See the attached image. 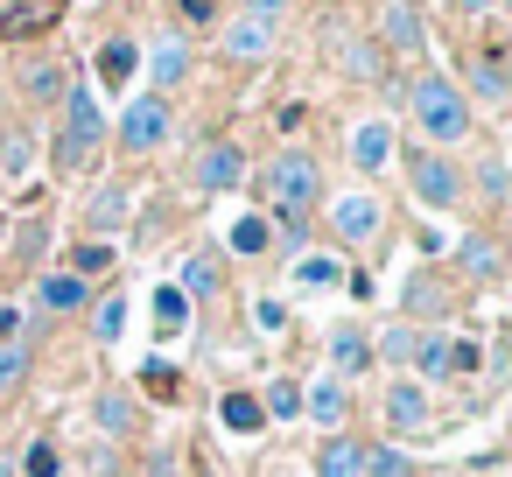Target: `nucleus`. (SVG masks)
<instances>
[{
    "instance_id": "1a4fd4ad",
    "label": "nucleus",
    "mask_w": 512,
    "mask_h": 477,
    "mask_svg": "<svg viewBox=\"0 0 512 477\" xmlns=\"http://www.w3.org/2000/svg\"><path fill=\"white\" fill-rule=\"evenodd\" d=\"M330 232H337L344 246H365V239L379 232V204H372V197H358V190H351V197H337V204H330Z\"/></svg>"
},
{
    "instance_id": "20e7f679",
    "label": "nucleus",
    "mask_w": 512,
    "mask_h": 477,
    "mask_svg": "<svg viewBox=\"0 0 512 477\" xmlns=\"http://www.w3.org/2000/svg\"><path fill=\"white\" fill-rule=\"evenodd\" d=\"M71 0H0V43H29V36H50L64 22Z\"/></svg>"
},
{
    "instance_id": "f257e3e1",
    "label": "nucleus",
    "mask_w": 512,
    "mask_h": 477,
    "mask_svg": "<svg viewBox=\"0 0 512 477\" xmlns=\"http://www.w3.org/2000/svg\"><path fill=\"white\" fill-rule=\"evenodd\" d=\"M260 190H267V204H274V218H281V239H288V253L302 246V218H309V204H316V162L302 155V148H281L267 169H260Z\"/></svg>"
},
{
    "instance_id": "dca6fc26",
    "label": "nucleus",
    "mask_w": 512,
    "mask_h": 477,
    "mask_svg": "<svg viewBox=\"0 0 512 477\" xmlns=\"http://www.w3.org/2000/svg\"><path fill=\"white\" fill-rule=\"evenodd\" d=\"M316 477H365V449H358L351 435L323 442V456H316Z\"/></svg>"
},
{
    "instance_id": "393cba45",
    "label": "nucleus",
    "mask_w": 512,
    "mask_h": 477,
    "mask_svg": "<svg viewBox=\"0 0 512 477\" xmlns=\"http://www.w3.org/2000/svg\"><path fill=\"white\" fill-rule=\"evenodd\" d=\"M407 351H414V330L407 323H393V330L372 337V358H386V365H407Z\"/></svg>"
},
{
    "instance_id": "9b49d317",
    "label": "nucleus",
    "mask_w": 512,
    "mask_h": 477,
    "mask_svg": "<svg viewBox=\"0 0 512 477\" xmlns=\"http://www.w3.org/2000/svg\"><path fill=\"white\" fill-rule=\"evenodd\" d=\"M134 71H141V43H127V36H106V43H99V85H113V92H120Z\"/></svg>"
},
{
    "instance_id": "5701e85b",
    "label": "nucleus",
    "mask_w": 512,
    "mask_h": 477,
    "mask_svg": "<svg viewBox=\"0 0 512 477\" xmlns=\"http://www.w3.org/2000/svg\"><path fill=\"white\" fill-rule=\"evenodd\" d=\"M43 302H50V309H85L92 288H85L78 274H50V281H43Z\"/></svg>"
},
{
    "instance_id": "bb28decb",
    "label": "nucleus",
    "mask_w": 512,
    "mask_h": 477,
    "mask_svg": "<svg viewBox=\"0 0 512 477\" xmlns=\"http://www.w3.org/2000/svg\"><path fill=\"white\" fill-rule=\"evenodd\" d=\"M211 288H218V260H211V253L183 260V295H211Z\"/></svg>"
},
{
    "instance_id": "58836bf2",
    "label": "nucleus",
    "mask_w": 512,
    "mask_h": 477,
    "mask_svg": "<svg viewBox=\"0 0 512 477\" xmlns=\"http://www.w3.org/2000/svg\"><path fill=\"white\" fill-rule=\"evenodd\" d=\"M71 260H78V281H85V274H99V267H106V260H113V253H106V246H78V253H71Z\"/></svg>"
},
{
    "instance_id": "412c9836",
    "label": "nucleus",
    "mask_w": 512,
    "mask_h": 477,
    "mask_svg": "<svg viewBox=\"0 0 512 477\" xmlns=\"http://www.w3.org/2000/svg\"><path fill=\"white\" fill-rule=\"evenodd\" d=\"M155 323H162V337H183V330H190V295H183L176 281L155 295Z\"/></svg>"
},
{
    "instance_id": "423d86ee",
    "label": "nucleus",
    "mask_w": 512,
    "mask_h": 477,
    "mask_svg": "<svg viewBox=\"0 0 512 477\" xmlns=\"http://www.w3.org/2000/svg\"><path fill=\"white\" fill-rule=\"evenodd\" d=\"M407 169H414V197H421L428 211H449V204L463 197V176H456V162H442V155H414Z\"/></svg>"
},
{
    "instance_id": "c756f323",
    "label": "nucleus",
    "mask_w": 512,
    "mask_h": 477,
    "mask_svg": "<svg viewBox=\"0 0 512 477\" xmlns=\"http://www.w3.org/2000/svg\"><path fill=\"white\" fill-rule=\"evenodd\" d=\"M29 379V351L22 344H0V393H15Z\"/></svg>"
},
{
    "instance_id": "ea45409f",
    "label": "nucleus",
    "mask_w": 512,
    "mask_h": 477,
    "mask_svg": "<svg viewBox=\"0 0 512 477\" xmlns=\"http://www.w3.org/2000/svg\"><path fill=\"white\" fill-rule=\"evenodd\" d=\"M288 8V0H246V22H260V29H274V15Z\"/></svg>"
},
{
    "instance_id": "0eeeda50",
    "label": "nucleus",
    "mask_w": 512,
    "mask_h": 477,
    "mask_svg": "<svg viewBox=\"0 0 512 477\" xmlns=\"http://www.w3.org/2000/svg\"><path fill=\"white\" fill-rule=\"evenodd\" d=\"M344 148H351V169H358V176H379V169L393 162V120H358Z\"/></svg>"
},
{
    "instance_id": "72a5a7b5",
    "label": "nucleus",
    "mask_w": 512,
    "mask_h": 477,
    "mask_svg": "<svg viewBox=\"0 0 512 477\" xmlns=\"http://www.w3.org/2000/svg\"><path fill=\"white\" fill-rule=\"evenodd\" d=\"M365 477H407V456L386 442V449H365Z\"/></svg>"
},
{
    "instance_id": "c85d7f7f",
    "label": "nucleus",
    "mask_w": 512,
    "mask_h": 477,
    "mask_svg": "<svg viewBox=\"0 0 512 477\" xmlns=\"http://www.w3.org/2000/svg\"><path fill=\"white\" fill-rule=\"evenodd\" d=\"M99 428L127 435V428H134V393H106V400H99Z\"/></svg>"
},
{
    "instance_id": "2eb2a0df",
    "label": "nucleus",
    "mask_w": 512,
    "mask_h": 477,
    "mask_svg": "<svg viewBox=\"0 0 512 477\" xmlns=\"http://www.w3.org/2000/svg\"><path fill=\"white\" fill-rule=\"evenodd\" d=\"M267 50H274V29H260V22H246V15H239V22L225 29V57L253 64V57H267Z\"/></svg>"
},
{
    "instance_id": "b1692460",
    "label": "nucleus",
    "mask_w": 512,
    "mask_h": 477,
    "mask_svg": "<svg viewBox=\"0 0 512 477\" xmlns=\"http://www.w3.org/2000/svg\"><path fill=\"white\" fill-rule=\"evenodd\" d=\"M120 218H127V190L113 183V190H99V197H92V232H113Z\"/></svg>"
},
{
    "instance_id": "39448f33",
    "label": "nucleus",
    "mask_w": 512,
    "mask_h": 477,
    "mask_svg": "<svg viewBox=\"0 0 512 477\" xmlns=\"http://www.w3.org/2000/svg\"><path fill=\"white\" fill-rule=\"evenodd\" d=\"M162 141H169V99L148 92V99H134V106L120 113V148L148 155V148H162Z\"/></svg>"
},
{
    "instance_id": "c9c22d12",
    "label": "nucleus",
    "mask_w": 512,
    "mask_h": 477,
    "mask_svg": "<svg viewBox=\"0 0 512 477\" xmlns=\"http://www.w3.org/2000/svg\"><path fill=\"white\" fill-rule=\"evenodd\" d=\"M141 386H148V393H162V400H176V372H169L162 358H155V365L141 372Z\"/></svg>"
},
{
    "instance_id": "79ce46f5",
    "label": "nucleus",
    "mask_w": 512,
    "mask_h": 477,
    "mask_svg": "<svg viewBox=\"0 0 512 477\" xmlns=\"http://www.w3.org/2000/svg\"><path fill=\"white\" fill-rule=\"evenodd\" d=\"M477 176H484V197H491V204H498V197H505V169H498V162H484V169H477Z\"/></svg>"
},
{
    "instance_id": "f704fd0d",
    "label": "nucleus",
    "mask_w": 512,
    "mask_h": 477,
    "mask_svg": "<svg viewBox=\"0 0 512 477\" xmlns=\"http://www.w3.org/2000/svg\"><path fill=\"white\" fill-rule=\"evenodd\" d=\"M29 92H36V99H57V92H64V71H57V64H36V71H29Z\"/></svg>"
},
{
    "instance_id": "6e6552de",
    "label": "nucleus",
    "mask_w": 512,
    "mask_h": 477,
    "mask_svg": "<svg viewBox=\"0 0 512 477\" xmlns=\"http://www.w3.org/2000/svg\"><path fill=\"white\" fill-rule=\"evenodd\" d=\"M197 183H204V190H232V183H246V148H239V141H211V148L197 155Z\"/></svg>"
},
{
    "instance_id": "a878e982",
    "label": "nucleus",
    "mask_w": 512,
    "mask_h": 477,
    "mask_svg": "<svg viewBox=\"0 0 512 477\" xmlns=\"http://www.w3.org/2000/svg\"><path fill=\"white\" fill-rule=\"evenodd\" d=\"M498 64H505V57H498V50H484V57H477V71H470V85H477L484 99H505V71H498Z\"/></svg>"
},
{
    "instance_id": "473e14b6",
    "label": "nucleus",
    "mask_w": 512,
    "mask_h": 477,
    "mask_svg": "<svg viewBox=\"0 0 512 477\" xmlns=\"http://www.w3.org/2000/svg\"><path fill=\"white\" fill-rule=\"evenodd\" d=\"M29 477H64V456H57V442H29V463H22Z\"/></svg>"
},
{
    "instance_id": "aec40b11",
    "label": "nucleus",
    "mask_w": 512,
    "mask_h": 477,
    "mask_svg": "<svg viewBox=\"0 0 512 477\" xmlns=\"http://www.w3.org/2000/svg\"><path fill=\"white\" fill-rule=\"evenodd\" d=\"M225 246L253 260V253H267V246H274V225H267V218H232V232H225Z\"/></svg>"
},
{
    "instance_id": "c03bdc74",
    "label": "nucleus",
    "mask_w": 512,
    "mask_h": 477,
    "mask_svg": "<svg viewBox=\"0 0 512 477\" xmlns=\"http://www.w3.org/2000/svg\"><path fill=\"white\" fill-rule=\"evenodd\" d=\"M456 8H463V15H491V8H498V0H456Z\"/></svg>"
},
{
    "instance_id": "4c0bfd02",
    "label": "nucleus",
    "mask_w": 512,
    "mask_h": 477,
    "mask_svg": "<svg viewBox=\"0 0 512 477\" xmlns=\"http://www.w3.org/2000/svg\"><path fill=\"white\" fill-rule=\"evenodd\" d=\"M295 274H302V281H309V288H323V281H337V274H344V267H337V260H302V267H295Z\"/></svg>"
},
{
    "instance_id": "7c9ffc66",
    "label": "nucleus",
    "mask_w": 512,
    "mask_h": 477,
    "mask_svg": "<svg viewBox=\"0 0 512 477\" xmlns=\"http://www.w3.org/2000/svg\"><path fill=\"white\" fill-rule=\"evenodd\" d=\"M344 64H351V78H379V50L358 36H344Z\"/></svg>"
},
{
    "instance_id": "37998d69",
    "label": "nucleus",
    "mask_w": 512,
    "mask_h": 477,
    "mask_svg": "<svg viewBox=\"0 0 512 477\" xmlns=\"http://www.w3.org/2000/svg\"><path fill=\"white\" fill-rule=\"evenodd\" d=\"M218 15V0H183V22H211Z\"/></svg>"
},
{
    "instance_id": "f03ea898",
    "label": "nucleus",
    "mask_w": 512,
    "mask_h": 477,
    "mask_svg": "<svg viewBox=\"0 0 512 477\" xmlns=\"http://www.w3.org/2000/svg\"><path fill=\"white\" fill-rule=\"evenodd\" d=\"M407 106H414L421 141H435V148H456V141L470 134V99H463L456 78H442V71H421L414 92H407Z\"/></svg>"
},
{
    "instance_id": "f3484780",
    "label": "nucleus",
    "mask_w": 512,
    "mask_h": 477,
    "mask_svg": "<svg viewBox=\"0 0 512 477\" xmlns=\"http://www.w3.org/2000/svg\"><path fill=\"white\" fill-rule=\"evenodd\" d=\"M302 414H309V421H323V428H344V386H337V379L309 386V393H302Z\"/></svg>"
},
{
    "instance_id": "4468645a",
    "label": "nucleus",
    "mask_w": 512,
    "mask_h": 477,
    "mask_svg": "<svg viewBox=\"0 0 512 477\" xmlns=\"http://www.w3.org/2000/svg\"><path fill=\"white\" fill-rule=\"evenodd\" d=\"M407 358H414L428 379H449V372H456V337H449V330H428V337H414Z\"/></svg>"
},
{
    "instance_id": "7ed1b4c3",
    "label": "nucleus",
    "mask_w": 512,
    "mask_h": 477,
    "mask_svg": "<svg viewBox=\"0 0 512 477\" xmlns=\"http://www.w3.org/2000/svg\"><path fill=\"white\" fill-rule=\"evenodd\" d=\"M99 141H106V113H99V99L78 85V92H64V134H57V176H78L92 155H99Z\"/></svg>"
},
{
    "instance_id": "cd10ccee",
    "label": "nucleus",
    "mask_w": 512,
    "mask_h": 477,
    "mask_svg": "<svg viewBox=\"0 0 512 477\" xmlns=\"http://www.w3.org/2000/svg\"><path fill=\"white\" fill-rule=\"evenodd\" d=\"M260 414H274V421H295V414H302V386H295V379L267 386V407H260Z\"/></svg>"
},
{
    "instance_id": "2f4dec72",
    "label": "nucleus",
    "mask_w": 512,
    "mask_h": 477,
    "mask_svg": "<svg viewBox=\"0 0 512 477\" xmlns=\"http://www.w3.org/2000/svg\"><path fill=\"white\" fill-rule=\"evenodd\" d=\"M463 267L491 281V274H498V246H491V239H463Z\"/></svg>"
},
{
    "instance_id": "6ab92c4d",
    "label": "nucleus",
    "mask_w": 512,
    "mask_h": 477,
    "mask_svg": "<svg viewBox=\"0 0 512 477\" xmlns=\"http://www.w3.org/2000/svg\"><path fill=\"white\" fill-rule=\"evenodd\" d=\"M148 71H155V85H176V78L190 71V43H183V36H162L155 57H148Z\"/></svg>"
},
{
    "instance_id": "4be33fe9",
    "label": "nucleus",
    "mask_w": 512,
    "mask_h": 477,
    "mask_svg": "<svg viewBox=\"0 0 512 477\" xmlns=\"http://www.w3.org/2000/svg\"><path fill=\"white\" fill-rule=\"evenodd\" d=\"M120 330H127V295L113 288V295H99V302H92V337H99V344H113Z\"/></svg>"
},
{
    "instance_id": "a211bd4d",
    "label": "nucleus",
    "mask_w": 512,
    "mask_h": 477,
    "mask_svg": "<svg viewBox=\"0 0 512 477\" xmlns=\"http://www.w3.org/2000/svg\"><path fill=\"white\" fill-rule=\"evenodd\" d=\"M218 421H225L232 435H260V428H267V414H260L253 393H225V400H218Z\"/></svg>"
},
{
    "instance_id": "9d476101",
    "label": "nucleus",
    "mask_w": 512,
    "mask_h": 477,
    "mask_svg": "<svg viewBox=\"0 0 512 477\" xmlns=\"http://www.w3.org/2000/svg\"><path fill=\"white\" fill-rule=\"evenodd\" d=\"M386 428H393V435H421V428H428V393H421L414 379H400V386L386 393Z\"/></svg>"
},
{
    "instance_id": "ddd939ff",
    "label": "nucleus",
    "mask_w": 512,
    "mask_h": 477,
    "mask_svg": "<svg viewBox=\"0 0 512 477\" xmlns=\"http://www.w3.org/2000/svg\"><path fill=\"white\" fill-rule=\"evenodd\" d=\"M330 365H337V386L358 379V372L372 365V337H365V330H337V337H330Z\"/></svg>"
},
{
    "instance_id": "f8f14e48",
    "label": "nucleus",
    "mask_w": 512,
    "mask_h": 477,
    "mask_svg": "<svg viewBox=\"0 0 512 477\" xmlns=\"http://www.w3.org/2000/svg\"><path fill=\"white\" fill-rule=\"evenodd\" d=\"M379 29H386V50H400V57H421V15H414V0H393Z\"/></svg>"
},
{
    "instance_id": "a19ab883",
    "label": "nucleus",
    "mask_w": 512,
    "mask_h": 477,
    "mask_svg": "<svg viewBox=\"0 0 512 477\" xmlns=\"http://www.w3.org/2000/svg\"><path fill=\"white\" fill-rule=\"evenodd\" d=\"M22 337V309L15 302H0V344H15Z\"/></svg>"
},
{
    "instance_id": "a18cd8bd",
    "label": "nucleus",
    "mask_w": 512,
    "mask_h": 477,
    "mask_svg": "<svg viewBox=\"0 0 512 477\" xmlns=\"http://www.w3.org/2000/svg\"><path fill=\"white\" fill-rule=\"evenodd\" d=\"M0 113H8V85H0Z\"/></svg>"
},
{
    "instance_id": "e433bc0d",
    "label": "nucleus",
    "mask_w": 512,
    "mask_h": 477,
    "mask_svg": "<svg viewBox=\"0 0 512 477\" xmlns=\"http://www.w3.org/2000/svg\"><path fill=\"white\" fill-rule=\"evenodd\" d=\"M0 162H8V176L29 169V134H8V148H0Z\"/></svg>"
}]
</instances>
